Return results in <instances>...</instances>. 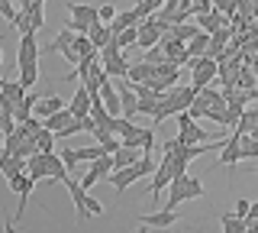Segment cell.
<instances>
[{"label": "cell", "instance_id": "obj_1", "mask_svg": "<svg viewBox=\"0 0 258 233\" xmlns=\"http://www.w3.org/2000/svg\"><path fill=\"white\" fill-rule=\"evenodd\" d=\"M26 172L32 175V178H52V181H64L68 178V165H64L61 156H55V152H32V156L26 159Z\"/></svg>", "mask_w": 258, "mask_h": 233}, {"label": "cell", "instance_id": "obj_2", "mask_svg": "<svg viewBox=\"0 0 258 233\" xmlns=\"http://www.w3.org/2000/svg\"><path fill=\"white\" fill-rule=\"evenodd\" d=\"M155 168L158 165H155V159H152V152H142L139 162H133V165H126V168H113V172L107 175V181L119 191V195H123L129 184H136L139 178H145V175H155Z\"/></svg>", "mask_w": 258, "mask_h": 233}, {"label": "cell", "instance_id": "obj_3", "mask_svg": "<svg viewBox=\"0 0 258 233\" xmlns=\"http://www.w3.org/2000/svg\"><path fill=\"white\" fill-rule=\"evenodd\" d=\"M194 198H204V181L200 178H190L187 172H181V175H174L171 184H168V204L165 207H181L184 201H194Z\"/></svg>", "mask_w": 258, "mask_h": 233}, {"label": "cell", "instance_id": "obj_4", "mask_svg": "<svg viewBox=\"0 0 258 233\" xmlns=\"http://www.w3.org/2000/svg\"><path fill=\"white\" fill-rule=\"evenodd\" d=\"M68 13H71V23L68 26L75 29V33H91L94 23H100V7H91V4H68Z\"/></svg>", "mask_w": 258, "mask_h": 233}, {"label": "cell", "instance_id": "obj_5", "mask_svg": "<svg viewBox=\"0 0 258 233\" xmlns=\"http://www.w3.org/2000/svg\"><path fill=\"white\" fill-rule=\"evenodd\" d=\"M100 62H103V68H107L110 78H126L129 55H126V49H119L116 42H110V45H103V49H100Z\"/></svg>", "mask_w": 258, "mask_h": 233}, {"label": "cell", "instance_id": "obj_6", "mask_svg": "<svg viewBox=\"0 0 258 233\" xmlns=\"http://www.w3.org/2000/svg\"><path fill=\"white\" fill-rule=\"evenodd\" d=\"M113 168H116V162H113V156H110V152H103L100 159H94V162L87 165V172L81 175V184H84V188L91 191V188H94V184L100 181V178H107V175L113 172Z\"/></svg>", "mask_w": 258, "mask_h": 233}, {"label": "cell", "instance_id": "obj_7", "mask_svg": "<svg viewBox=\"0 0 258 233\" xmlns=\"http://www.w3.org/2000/svg\"><path fill=\"white\" fill-rule=\"evenodd\" d=\"M136 220H139L142 230H165V227H174L181 217H177L174 207H161V211H155V214H139Z\"/></svg>", "mask_w": 258, "mask_h": 233}, {"label": "cell", "instance_id": "obj_8", "mask_svg": "<svg viewBox=\"0 0 258 233\" xmlns=\"http://www.w3.org/2000/svg\"><path fill=\"white\" fill-rule=\"evenodd\" d=\"M39 39L36 33H23L20 39V49H16V68H29V65H39Z\"/></svg>", "mask_w": 258, "mask_h": 233}, {"label": "cell", "instance_id": "obj_9", "mask_svg": "<svg viewBox=\"0 0 258 233\" xmlns=\"http://www.w3.org/2000/svg\"><path fill=\"white\" fill-rule=\"evenodd\" d=\"M7 181H10L13 195H20V211H16V220H20V217L26 214V198L32 195V188H36V178H32L29 172H20V175H13V178H7Z\"/></svg>", "mask_w": 258, "mask_h": 233}, {"label": "cell", "instance_id": "obj_10", "mask_svg": "<svg viewBox=\"0 0 258 233\" xmlns=\"http://www.w3.org/2000/svg\"><path fill=\"white\" fill-rule=\"evenodd\" d=\"M171 178H174V165H171V159L168 156H161V162H158V168H155V178H152V188H149V195H161V191L171 184Z\"/></svg>", "mask_w": 258, "mask_h": 233}, {"label": "cell", "instance_id": "obj_11", "mask_svg": "<svg viewBox=\"0 0 258 233\" xmlns=\"http://www.w3.org/2000/svg\"><path fill=\"white\" fill-rule=\"evenodd\" d=\"M119 101H123V117H136L139 114V94L129 78H119Z\"/></svg>", "mask_w": 258, "mask_h": 233}, {"label": "cell", "instance_id": "obj_12", "mask_svg": "<svg viewBox=\"0 0 258 233\" xmlns=\"http://www.w3.org/2000/svg\"><path fill=\"white\" fill-rule=\"evenodd\" d=\"M242 162V133H232L220 149V165H239Z\"/></svg>", "mask_w": 258, "mask_h": 233}, {"label": "cell", "instance_id": "obj_13", "mask_svg": "<svg viewBox=\"0 0 258 233\" xmlns=\"http://www.w3.org/2000/svg\"><path fill=\"white\" fill-rule=\"evenodd\" d=\"M0 172L7 175V178H13V175H20V172H26V159L23 156H16V152H0Z\"/></svg>", "mask_w": 258, "mask_h": 233}, {"label": "cell", "instance_id": "obj_14", "mask_svg": "<svg viewBox=\"0 0 258 233\" xmlns=\"http://www.w3.org/2000/svg\"><path fill=\"white\" fill-rule=\"evenodd\" d=\"M226 17H229V13H223V10H207V13H197V26L200 29H207V33H216V29L220 26H226Z\"/></svg>", "mask_w": 258, "mask_h": 233}, {"label": "cell", "instance_id": "obj_15", "mask_svg": "<svg viewBox=\"0 0 258 233\" xmlns=\"http://www.w3.org/2000/svg\"><path fill=\"white\" fill-rule=\"evenodd\" d=\"M68 107H71V114H75L78 120L87 117V114H91V91H87L84 84H78V91H75V98H71Z\"/></svg>", "mask_w": 258, "mask_h": 233}, {"label": "cell", "instance_id": "obj_16", "mask_svg": "<svg viewBox=\"0 0 258 233\" xmlns=\"http://www.w3.org/2000/svg\"><path fill=\"white\" fill-rule=\"evenodd\" d=\"M139 159H142V149L139 146H129V143H123V146L113 152V162H116V168H126V165L139 162Z\"/></svg>", "mask_w": 258, "mask_h": 233}, {"label": "cell", "instance_id": "obj_17", "mask_svg": "<svg viewBox=\"0 0 258 233\" xmlns=\"http://www.w3.org/2000/svg\"><path fill=\"white\" fill-rule=\"evenodd\" d=\"M177 136H181V143H210V139H213L204 126H197V120H190L187 126H181V133H177Z\"/></svg>", "mask_w": 258, "mask_h": 233}, {"label": "cell", "instance_id": "obj_18", "mask_svg": "<svg viewBox=\"0 0 258 233\" xmlns=\"http://www.w3.org/2000/svg\"><path fill=\"white\" fill-rule=\"evenodd\" d=\"M61 107H64V104H61L58 94H45V98H39V104H36V110H32V114L45 120V117H52L55 110H61Z\"/></svg>", "mask_w": 258, "mask_h": 233}, {"label": "cell", "instance_id": "obj_19", "mask_svg": "<svg viewBox=\"0 0 258 233\" xmlns=\"http://www.w3.org/2000/svg\"><path fill=\"white\" fill-rule=\"evenodd\" d=\"M126 78H129V81H152V78H155V65L142 59V62H136V65H129Z\"/></svg>", "mask_w": 258, "mask_h": 233}, {"label": "cell", "instance_id": "obj_20", "mask_svg": "<svg viewBox=\"0 0 258 233\" xmlns=\"http://www.w3.org/2000/svg\"><path fill=\"white\" fill-rule=\"evenodd\" d=\"M220 227H223L226 233H248V220L232 211V214H223V217H220Z\"/></svg>", "mask_w": 258, "mask_h": 233}, {"label": "cell", "instance_id": "obj_21", "mask_svg": "<svg viewBox=\"0 0 258 233\" xmlns=\"http://www.w3.org/2000/svg\"><path fill=\"white\" fill-rule=\"evenodd\" d=\"M187 52H190V59H200V55L210 52V33L207 29H200V33L187 42Z\"/></svg>", "mask_w": 258, "mask_h": 233}, {"label": "cell", "instance_id": "obj_22", "mask_svg": "<svg viewBox=\"0 0 258 233\" xmlns=\"http://www.w3.org/2000/svg\"><path fill=\"white\" fill-rule=\"evenodd\" d=\"M71 120H75V114H71V107H61V110H55L52 117H45V126H48V130H55V133H58L61 126H68V123H71Z\"/></svg>", "mask_w": 258, "mask_h": 233}, {"label": "cell", "instance_id": "obj_23", "mask_svg": "<svg viewBox=\"0 0 258 233\" xmlns=\"http://www.w3.org/2000/svg\"><path fill=\"white\" fill-rule=\"evenodd\" d=\"M113 42L119 45V49H129V45H139V26H126L123 33L113 36Z\"/></svg>", "mask_w": 258, "mask_h": 233}, {"label": "cell", "instance_id": "obj_24", "mask_svg": "<svg viewBox=\"0 0 258 233\" xmlns=\"http://www.w3.org/2000/svg\"><path fill=\"white\" fill-rule=\"evenodd\" d=\"M197 33H200V26H194V23H174V26H171V36L181 39V42H190Z\"/></svg>", "mask_w": 258, "mask_h": 233}, {"label": "cell", "instance_id": "obj_25", "mask_svg": "<svg viewBox=\"0 0 258 233\" xmlns=\"http://www.w3.org/2000/svg\"><path fill=\"white\" fill-rule=\"evenodd\" d=\"M58 156L64 159V165H68V172L71 175H84V168H81V159H78V149H71V146H64Z\"/></svg>", "mask_w": 258, "mask_h": 233}, {"label": "cell", "instance_id": "obj_26", "mask_svg": "<svg viewBox=\"0 0 258 233\" xmlns=\"http://www.w3.org/2000/svg\"><path fill=\"white\" fill-rule=\"evenodd\" d=\"M245 159H258V139L252 133H242V162Z\"/></svg>", "mask_w": 258, "mask_h": 233}, {"label": "cell", "instance_id": "obj_27", "mask_svg": "<svg viewBox=\"0 0 258 233\" xmlns=\"http://www.w3.org/2000/svg\"><path fill=\"white\" fill-rule=\"evenodd\" d=\"M0 94H7V98H10V101H16V104H20L23 98H26V87H23V81H7L4 84V91H0Z\"/></svg>", "mask_w": 258, "mask_h": 233}, {"label": "cell", "instance_id": "obj_28", "mask_svg": "<svg viewBox=\"0 0 258 233\" xmlns=\"http://www.w3.org/2000/svg\"><path fill=\"white\" fill-rule=\"evenodd\" d=\"M29 10V23H32V33H39V29L45 26V13H42V4H32V7H26Z\"/></svg>", "mask_w": 258, "mask_h": 233}, {"label": "cell", "instance_id": "obj_29", "mask_svg": "<svg viewBox=\"0 0 258 233\" xmlns=\"http://www.w3.org/2000/svg\"><path fill=\"white\" fill-rule=\"evenodd\" d=\"M20 81L26 91H32V84L39 81V65H29V68H20Z\"/></svg>", "mask_w": 258, "mask_h": 233}, {"label": "cell", "instance_id": "obj_30", "mask_svg": "<svg viewBox=\"0 0 258 233\" xmlns=\"http://www.w3.org/2000/svg\"><path fill=\"white\" fill-rule=\"evenodd\" d=\"M0 17H4L7 23H16V17H20V7H13L10 0H0Z\"/></svg>", "mask_w": 258, "mask_h": 233}, {"label": "cell", "instance_id": "obj_31", "mask_svg": "<svg viewBox=\"0 0 258 233\" xmlns=\"http://www.w3.org/2000/svg\"><path fill=\"white\" fill-rule=\"evenodd\" d=\"M16 126H20V123H16V117H13V114H4V110H0V133L7 136V133H13Z\"/></svg>", "mask_w": 258, "mask_h": 233}, {"label": "cell", "instance_id": "obj_32", "mask_svg": "<svg viewBox=\"0 0 258 233\" xmlns=\"http://www.w3.org/2000/svg\"><path fill=\"white\" fill-rule=\"evenodd\" d=\"M239 4H242V0H213V7H216V10L229 13V17H232V13L239 10Z\"/></svg>", "mask_w": 258, "mask_h": 233}, {"label": "cell", "instance_id": "obj_33", "mask_svg": "<svg viewBox=\"0 0 258 233\" xmlns=\"http://www.w3.org/2000/svg\"><path fill=\"white\" fill-rule=\"evenodd\" d=\"M87 214H91V220L103 214V204H100V201H97V198L91 195V191H87Z\"/></svg>", "mask_w": 258, "mask_h": 233}, {"label": "cell", "instance_id": "obj_34", "mask_svg": "<svg viewBox=\"0 0 258 233\" xmlns=\"http://www.w3.org/2000/svg\"><path fill=\"white\" fill-rule=\"evenodd\" d=\"M116 13H119V10H116V7H110V4H103V7H100V23H107V26H110V23H113V20H116Z\"/></svg>", "mask_w": 258, "mask_h": 233}, {"label": "cell", "instance_id": "obj_35", "mask_svg": "<svg viewBox=\"0 0 258 233\" xmlns=\"http://www.w3.org/2000/svg\"><path fill=\"white\" fill-rule=\"evenodd\" d=\"M139 146H142V152H152V146H155V130H142Z\"/></svg>", "mask_w": 258, "mask_h": 233}, {"label": "cell", "instance_id": "obj_36", "mask_svg": "<svg viewBox=\"0 0 258 233\" xmlns=\"http://www.w3.org/2000/svg\"><path fill=\"white\" fill-rule=\"evenodd\" d=\"M207 10H213V0H194V17H197V13H207Z\"/></svg>", "mask_w": 258, "mask_h": 233}, {"label": "cell", "instance_id": "obj_37", "mask_svg": "<svg viewBox=\"0 0 258 233\" xmlns=\"http://www.w3.org/2000/svg\"><path fill=\"white\" fill-rule=\"evenodd\" d=\"M248 211H252V201H248V198H239L236 201V214L239 217H248Z\"/></svg>", "mask_w": 258, "mask_h": 233}, {"label": "cell", "instance_id": "obj_38", "mask_svg": "<svg viewBox=\"0 0 258 233\" xmlns=\"http://www.w3.org/2000/svg\"><path fill=\"white\" fill-rule=\"evenodd\" d=\"M248 101H252V104H258V87H248Z\"/></svg>", "mask_w": 258, "mask_h": 233}, {"label": "cell", "instance_id": "obj_39", "mask_svg": "<svg viewBox=\"0 0 258 233\" xmlns=\"http://www.w3.org/2000/svg\"><path fill=\"white\" fill-rule=\"evenodd\" d=\"M252 217H258V201H252V211H248L245 220H252Z\"/></svg>", "mask_w": 258, "mask_h": 233}, {"label": "cell", "instance_id": "obj_40", "mask_svg": "<svg viewBox=\"0 0 258 233\" xmlns=\"http://www.w3.org/2000/svg\"><path fill=\"white\" fill-rule=\"evenodd\" d=\"M20 4V10H26V7H32V0H16Z\"/></svg>", "mask_w": 258, "mask_h": 233}, {"label": "cell", "instance_id": "obj_41", "mask_svg": "<svg viewBox=\"0 0 258 233\" xmlns=\"http://www.w3.org/2000/svg\"><path fill=\"white\" fill-rule=\"evenodd\" d=\"M248 133H252V136H255V139H258V123H255V126H252V130H248Z\"/></svg>", "mask_w": 258, "mask_h": 233}, {"label": "cell", "instance_id": "obj_42", "mask_svg": "<svg viewBox=\"0 0 258 233\" xmlns=\"http://www.w3.org/2000/svg\"><path fill=\"white\" fill-rule=\"evenodd\" d=\"M0 65H4V45H0Z\"/></svg>", "mask_w": 258, "mask_h": 233}, {"label": "cell", "instance_id": "obj_43", "mask_svg": "<svg viewBox=\"0 0 258 233\" xmlns=\"http://www.w3.org/2000/svg\"><path fill=\"white\" fill-rule=\"evenodd\" d=\"M136 4H145V0H133V7H136Z\"/></svg>", "mask_w": 258, "mask_h": 233}, {"label": "cell", "instance_id": "obj_44", "mask_svg": "<svg viewBox=\"0 0 258 233\" xmlns=\"http://www.w3.org/2000/svg\"><path fill=\"white\" fill-rule=\"evenodd\" d=\"M32 4H45V0H32Z\"/></svg>", "mask_w": 258, "mask_h": 233}, {"label": "cell", "instance_id": "obj_45", "mask_svg": "<svg viewBox=\"0 0 258 233\" xmlns=\"http://www.w3.org/2000/svg\"><path fill=\"white\" fill-rule=\"evenodd\" d=\"M255 175H258V168H255Z\"/></svg>", "mask_w": 258, "mask_h": 233}, {"label": "cell", "instance_id": "obj_46", "mask_svg": "<svg viewBox=\"0 0 258 233\" xmlns=\"http://www.w3.org/2000/svg\"><path fill=\"white\" fill-rule=\"evenodd\" d=\"M0 39H4V36H0Z\"/></svg>", "mask_w": 258, "mask_h": 233}]
</instances>
